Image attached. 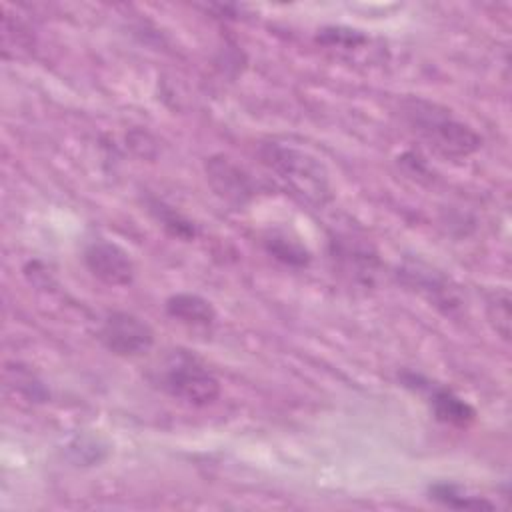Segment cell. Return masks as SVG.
I'll list each match as a JSON object with an SVG mask.
<instances>
[{
  "label": "cell",
  "instance_id": "1",
  "mask_svg": "<svg viewBox=\"0 0 512 512\" xmlns=\"http://www.w3.org/2000/svg\"><path fill=\"white\" fill-rule=\"evenodd\" d=\"M412 130H416L430 148L450 158H466L474 154L482 138L474 128L454 118L450 110L422 98H410L402 106Z\"/></svg>",
  "mask_w": 512,
  "mask_h": 512
},
{
  "label": "cell",
  "instance_id": "2",
  "mask_svg": "<svg viewBox=\"0 0 512 512\" xmlns=\"http://www.w3.org/2000/svg\"><path fill=\"white\" fill-rule=\"evenodd\" d=\"M154 382L168 396L190 406H208L220 396V380L186 350H172L156 368Z\"/></svg>",
  "mask_w": 512,
  "mask_h": 512
},
{
  "label": "cell",
  "instance_id": "3",
  "mask_svg": "<svg viewBox=\"0 0 512 512\" xmlns=\"http://www.w3.org/2000/svg\"><path fill=\"white\" fill-rule=\"evenodd\" d=\"M260 156L270 170L306 200L322 206L332 198L328 172L316 156L278 142L264 144Z\"/></svg>",
  "mask_w": 512,
  "mask_h": 512
},
{
  "label": "cell",
  "instance_id": "4",
  "mask_svg": "<svg viewBox=\"0 0 512 512\" xmlns=\"http://www.w3.org/2000/svg\"><path fill=\"white\" fill-rule=\"evenodd\" d=\"M98 338L108 352L124 358L144 356L154 346L152 326L140 316L124 310L110 312L104 318Z\"/></svg>",
  "mask_w": 512,
  "mask_h": 512
},
{
  "label": "cell",
  "instance_id": "5",
  "mask_svg": "<svg viewBox=\"0 0 512 512\" xmlns=\"http://www.w3.org/2000/svg\"><path fill=\"white\" fill-rule=\"evenodd\" d=\"M88 272L106 286H128L136 276L130 254L110 240H94L84 248Z\"/></svg>",
  "mask_w": 512,
  "mask_h": 512
},
{
  "label": "cell",
  "instance_id": "6",
  "mask_svg": "<svg viewBox=\"0 0 512 512\" xmlns=\"http://www.w3.org/2000/svg\"><path fill=\"white\" fill-rule=\"evenodd\" d=\"M206 176L214 192L230 204L242 206L254 194L250 176L224 154H216L206 160Z\"/></svg>",
  "mask_w": 512,
  "mask_h": 512
},
{
  "label": "cell",
  "instance_id": "7",
  "mask_svg": "<svg viewBox=\"0 0 512 512\" xmlns=\"http://www.w3.org/2000/svg\"><path fill=\"white\" fill-rule=\"evenodd\" d=\"M416 388L428 390V404L438 422H444L456 428H466L474 422L476 418L474 408L464 398H460L454 390L444 386H432L430 382L416 384Z\"/></svg>",
  "mask_w": 512,
  "mask_h": 512
},
{
  "label": "cell",
  "instance_id": "8",
  "mask_svg": "<svg viewBox=\"0 0 512 512\" xmlns=\"http://www.w3.org/2000/svg\"><path fill=\"white\" fill-rule=\"evenodd\" d=\"M166 314L188 326H210L216 310L210 300L192 292H178L166 300Z\"/></svg>",
  "mask_w": 512,
  "mask_h": 512
},
{
  "label": "cell",
  "instance_id": "9",
  "mask_svg": "<svg viewBox=\"0 0 512 512\" xmlns=\"http://www.w3.org/2000/svg\"><path fill=\"white\" fill-rule=\"evenodd\" d=\"M430 498L440 502L442 506L456 508V510H492L494 508V504L484 496H470L460 486L448 484V482H438L430 486Z\"/></svg>",
  "mask_w": 512,
  "mask_h": 512
},
{
  "label": "cell",
  "instance_id": "10",
  "mask_svg": "<svg viewBox=\"0 0 512 512\" xmlns=\"http://www.w3.org/2000/svg\"><path fill=\"white\" fill-rule=\"evenodd\" d=\"M268 254L288 266H306L310 262V252L294 238L286 234H272L264 240Z\"/></svg>",
  "mask_w": 512,
  "mask_h": 512
},
{
  "label": "cell",
  "instance_id": "11",
  "mask_svg": "<svg viewBox=\"0 0 512 512\" xmlns=\"http://www.w3.org/2000/svg\"><path fill=\"white\" fill-rule=\"evenodd\" d=\"M150 210H152V214L156 216V220H158L172 236H178V238H182V240H192V238L196 236L194 224H192L188 218H184L182 214H178L174 208L166 206L164 202L152 200Z\"/></svg>",
  "mask_w": 512,
  "mask_h": 512
},
{
  "label": "cell",
  "instance_id": "12",
  "mask_svg": "<svg viewBox=\"0 0 512 512\" xmlns=\"http://www.w3.org/2000/svg\"><path fill=\"white\" fill-rule=\"evenodd\" d=\"M486 314L494 330L508 340L510 338V294L508 290H496L486 300Z\"/></svg>",
  "mask_w": 512,
  "mask_h": 512
},
{
  "label": "cell",
  "instance_id": "13",
  "mask_svg": "<svg viewBox=\"0 0 512 512\" xmlns=\"http://www.w3.org/2000/svg\"><path fill=\"white\" fill-rule=\"evenodd\" d=\"M318 40L330 48H358L366 42V36L360 30L354 28H342V26H332L324 28L318 36Z\"/></svg>",
  "mask_w": 512,
  "mask_h": 512
}]
</instances>
